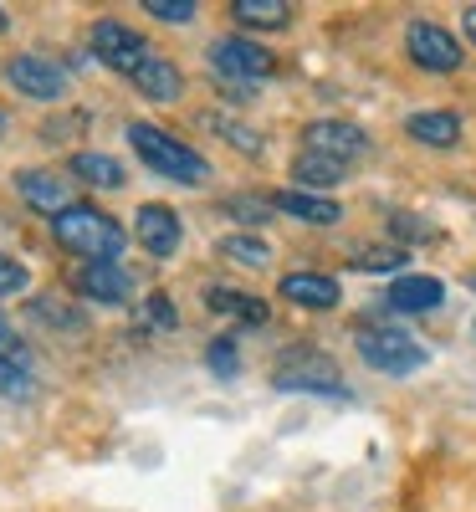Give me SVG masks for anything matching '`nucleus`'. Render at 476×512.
I'll return each instance as SVG.
<instances>
[{
	"label": "nucleus",
	"instance_id": "21",
	"mask_svg": "<svg viewBox=\"0 0 476 512\" xmlns=\"http://www.w3.org/2000/svg\"><path fill=\"white\" fill-rule=\"evenodd\" d=\"M205 303H210L215 313H241L246 323H262V318H267V308L256 303L251 292H231V287H210V292H205Z\"/></svg>",
	"mask_w": 476,
	"mask_h": 512
},
{
	"label": "nucleus",
	"instance_id": "24",
	"mask_svg": "<svg viewBox=\"0 0 476 512\" xmlns=\"http://www.w3.org/2000/svg\"><path fill=\"white\" fill-rule=\"evenodd\" d=\"M0 395H6V400H26L31 395V369L0 359Z\"/></svg>",
	"mask_w": 476,
	"mask_h": 512
},
{
	"label": "nucleus",
	"instance_id": "19",
	"mask_svg": "<svg viewBox=\"0 0 476 512\" xmlns=\"http://www.w3.org/2000/svg\"><path fill=\"white\" fill-rule=\"evenodd\" d=\"M231 16H236L241 26H267V31H277V26L292 21V6H287V0H231Z\"/></svg>",
	"mask_w": 476,
	"mask_h": 512
},
{
	"label": "nucleus",
	"instance_id": "23",
	"mask_svg": "<svg viewBox=\"0 0 476 512\" xmlns=\"http://www.w3.org/2000/svg\"><path fill=\"white\" fill-rule=\"evenodd\" d=\"M359 267L364 272H400L405 267V251L395 246V251H389V246H359Z\"/></svg>",
	"mask_w": 476,
	"mask_h": 512
},
{
	"label": "nucleus",
	"instance_id": "31",
	"mask_svg": "<svg viewBox=\"0 0 476 512\" xmlns=\"http://www.w3.org/2000/svg\"><path fill=\"white\" fill-rule=\"evenodd\" d=\"M389 231H400V236H410V241L430 236V226H420V216H395V221H389Z\"/></svg>",
	"mask_w": 476,
	"mask_h": 512
},
{
	"label": "nucleus",
	"instance_id": "5",
	"mask_svg": "<svg viewBox=\"0 0 476 512\" xmlns=\"http://www.w3.org/2000/svg\"><path fill=\"white\" fill-rule=\"evenodd\" d=\"M6 82H11L16 93L36 98V103H57L67 93V72L52 57H31V52H21V57L6 62Z\"/></svg>",
	"mask_w": 476,
	"mask_h": 512
},
{
	"label": "nucleus",
	"instance_id": "2",
	"mask_svg": "<svg viewBox=\"0 0 476 512\" xmlns=\"http://www.w3.org/2000/svg\"><path fill=\"white\" fill-rule=\"evenodd\" d=\"M52 236L77 251V256H88V262H118V251H123V226L113 216H103L98 205H67L62 216H52Z\"/></svg>",
	"mask_w": 476,
	"mask_h": 512
},
{
	"label": "nucleus",
	"instance_id": "12",
	"mask_svg": "<svg viewBox=\"0 0 476 512\" xmlns=\"http://www.w3.org/2000/svg\"><path fill=\"white\" fill-rule=\"evenodd\" d=\"M384 303L395 313H430V308L446 303V287L436 277H395L384 292Z\"/></svg>",
	"mask_w": 476,
	"mask_h": 512
},
{
	"label": "nucleus",
	"instance_id": "3",
	"mask_svg": "<svg viewBox=\"0 0 476 512\" xmlns=\"http://www.w3.org/2000/svg\"><path fill=\"white\" fill-rule=\"evenodd\" d=\"M88 41H93V52H98V62H103V67L128 72V77H134V72L154 57V52H149V41H144L134 26H123V21H93Z\"/></svg>",
	"mask_w": 476,
	"mask_h": 512
},
{
	"label": "nucleus",
	"instance_id": "32",
	"mask_svg": "<svg viewBox=\"0 0 476 512\" xmlns=\"http://www.w3.org/2000/svg\"><path fill=\"white\" fill-rule=\"evenodd\" d=\"M149 313H154V323H159V328L175 323V313H169V297H164V292H154V297H149Z\"/></svg>",
	"mask_w": 476,
	"mask_h": 512
},
{
	"label": "nucleus",
	"instance_id": "15",
	"mask_svg": "<svg viewBox=\"0 0 476 512\" xmlns=\"http://www.w3.org/2000/svg\"><path fill=\"white\" fill-rule=\"evenodd\" d=\"M134 88H139L149 103H175V98L185 93V77H180V67L169 62V57H149V62L134 72Z\"/></svg>",
	"mask_w": 476,
	"mask_h": 512
},
{
	"label": "nucleus",
	"instance_id": "6",
	"mask_svg": "<svg viewBox=\"0 0 476 512\" xmlns=\"http://www.w3.org/2000/svg\"><path fill=\"white\" fill-rule=\"evenodd\" d=\"M359 354L379 374H415L425 364V349L415 344L410 333H364L359 338Z\"/></svg>",
	"mask_w": 476,
	"mask_h": 512
},
{
	"label": "nucleus",
	"instance_id": "30",
	"mask_svg": "<svg viewBox=\"0 0 476 512\" xmlns=\"http://www.w3.org/2000/svg\"><path fill=\"white\" fill-rule=\"evenodd\" d=\"M0 359H11V364H26V349H21V338L11 333V323L0 318Z\"/></svg>",
	"mask_w": 476,
	"mask_h": 512
},
{
	"label": "nucleus",
	"instance_id": "13",
	"mask_svg": "<svg viewBox=\"0 0 476 512\" xmlns=\"http://www.w3.org/2000/svg\"><path fill=\"white\" fill-rule=\"evenodd\" d=\"M16 190L26 195V205L52 210V216H62V210L72 205L67 180H62V175H52V169H21V175H16Z\"/></svg>",
	"mask_w": 476,
	"mask_h": 512
},
{
	"label": "nucleus",
	"instance_id": "14",
	"mask_svg": "<svg viewBox=\"0 0 476 512\" xmlns=\"http://www.w3.org/2000/svg\"><path fill=\"white\" fill-rule=\"evenodd\" d=\"M405 134L415 144H425V149H456L461 144V118L446 113V108H430V113H415L405 123Z\"/></svg>",
	"mask_w": 476,
	"mask_h": 512
},
{
	"label": "nucleus",
	"instance_id": "7",
	"mask_svg": "<svg viewBox=\"0 0 476 512\" xmlns=\"http://www.w3.org/2000/svg\"><path fill=\"white\" fill-rule=\"evenodd\" d=\"M210 67L221 77L256 82V77L272 72V57H267V47H256V41H246V36H221V41H210Z\"/></svg>",
	"mask_w": 476,
	"mask_h": 512
},
{
	"label": "nucleus",
	"instance_id": "28",
	"mask_svg": "<svg viewBox=\"0 0 476 512\" xmlns=\"http://www.w3.org/2000/svg\"><path fill=\"white\" fill-rule=\"evenodd\" d=\"M210 369H215V374H236V369H241L231 338H215V344H210Z\"/></svg>",
	"mask_w": 476,
	"mask_h": 512
},
{
	"label": "nucleus",
	"instance_id": "18",
	"mask_svg": "<svg viewBox=\"0 0 476 512\" xmlns=\"http://www.w3.org/2000/svg\"><path fill=\"white\" fill-rule=\"evenodd\" d=\"M292 180H297L302 190L323 195V190H333V185L343 180V164H338V159H323V154H297V164H292Z\"/></svg>",
	"mask_w": 476,
	"mask_h": 512
},
{
	"label": "nucleus",
	"instance_id": "33",
	"mask_svg": "<svg viewBox=\"0 0 476 512\" xmlns=\"http://www.w3.org/2000/svg\"><path fill=\"white\" fill-rule=\"evenodd\" d=\"M461 21H466V36H471V47H476V6H466Z\"/></svg>",
	"mask_w": 476,
	"mask_h": 512
},
{
	"label": "nucleus",
	"instance_id": "25",
	"mask_svg": "<svg viewBox=\"0 0 476 512\" xmlns=\"http://www.w3.org/2000/svg\"><path fill=\"white\" fill-rule=\"evenodd\" d=\"M144 11L169 26H185V21H195V0H144Z\"/></svg>",
	"mask_w": 476,
	"mask_h": 512
},
{
	"label": "nucleus",
	"instance_id": "26",
	"mask_svg": "<svg viewBox=\"0 0 476 512\" xmlns=\"http://www.w3.org/2000/svg\"><path fill=\"white\" fill-rule=\"evenodd\" d=\"M36 318H47V323H57V328H82V313L62 308L57 297H36Z\"/></svg>",
	"mask_w": 476,
	"mask_h": 512
},
{
	"label": "nucleus",
	"instance_id": "17",
	"mask_svg": "<svg viewBox=\"0 0 476 512\" xmlns=\"http://www.w3.org/2000/svg\"><path fill=\"white\" fill-rule=\"evenodd\" d=\"M72 175L82 185H93V190H118L123 185V164L113 154H98V149H82L72 154Z\"/></svg>",
	"mask_w": 476,
	"mask_h": 512
},
{
	"label": "nucleus",
	"instance_id": "22",
	"mask_svg": "<svg viewBox=\"0 0 476 512\" xmlns=\"http://www.w3.org/2000/svg\"><path fill=\"white\" fill-rule=\"evenodd\" d=\"M200 123H205V128H215V134H221L226 144H236L241 154H262V134H256V128H246V123H231V118H221V113H205Z\"/></svg>",
	"mask_w": 476,
	"mask_h": 512
},
{
	"label": "nucleus",
	"instance_id": "8",
	"mask_svg": "<svg viewBox=\"0 0 476 512\" xmlns=\"http://www.w3.org/2000/svg\"><path fill=\"white\" fill-rule=\"evenodd\" d=\"M308 154H323V159H338V164H349L359 154H369V139H364V128L354 123H338V118H318L308 123Z\"/></svg>",
	"mask_w": 476,
	"mask_h": 512
},
{
	"label": "nucleus",
	"instance_id": "4",
	"mask_svg": "<svg viewBox=\"0 0 476 512\" xmlns=\"http://www.w3.org/2000/svg\"><path fill=\"white\" fill-rule=\"evenodd\" d=\"M405 52H410V62L425 67V72H456V67L466 62L461 41H456L446 26H436V21H415V26L405 31Z\"/></svg>",
	"mask_w": 476,
	"mask_h": 512
},
{
	"label": "nucleus",
	"instance_id": "20",
	"mask_svg": "<svg viewBox=\"0 0 476 512\" xmlns=\"http://www.w3.org/2000/svg\"><path fill=\"white\" fill-rule=\"evenodd\" d=\"M215 251H221L226 262H236V267H272V246L262 236H221Z\"/></svg>",
	"mask_w": 476,
	"mask_h": 512
},
{
	"label": "nucleus",
	"instance_id": "1",
	"mask_svg": "<svg viewBox=\"0 0 476 512\" xmlns=\"http://www.w3.org/2000/svg\"><path fill=\"white\" fill-rule=\"evenodd\" d=\"M128 144H134V154H139V159L154 169V175L175 180V185L200 190V185L210 180V164H205V154H195L185 139L164 134V128H154V123H128Z\"/></svg>",
	"mask_w": 476,
	"mask_h": 512
},
{
	"label": "nucleus",
	"instance_id": "16",
	"mask_svg": "<svg viewBox=\"0 0 476 512\" xmlns=\"http://www.w3.org/2000/svg\"><path fill=\"white\" fill-rule=\"evenodd\" d=\"M272 205L287 210V216H297V221H308V226H333V221H343L338 200L313 195V190H282V195H272Z\"/></svg>",
	"mask_w": 476,
	"mask_h": 512
},
{
	"label": "nucleus",
	"instance_id": "9",
	"mask_svg": "<svg viewBox=\"0 0 476 512\" xmlns=\"http://www.w3.org/2000/svg\"><path fill=\"white\" fill-rule=\"evenodd\" d=\"M134 236H139V246L149 256H175L180 251V216L169 205H139Z\"/></svg>",
	"mask_w": 476,
	"mask_h": 512
},
{
	"label": "nucleus",
	"instance_id": "27",
	"mask_svg": "<svg viewBox=\"0 0 476 512\" xmlns=\"http://www.w3.org/2000/svg\"><path fill=\"white\" fill-rule=\"evenodd\" d=\"M26 267L21 262H11V256L6 251H0V297H6V292H26Z\"/></svg>",
	"mask_w": 476,
	"mask_h": 512
},
{
	"label": "nucleus",
	"instance_id": "10",
	"mask_svg": "<svg viewBox=\"0 0 476 512\" xmlns=\"http://www.w3.org/2000/svg\"><path fill=\"white\" fill-rule=\"evenodd\" d=\"M282 297L287 303H297V308H313V313H328V308H338V282L328 277V272H287L282 277Z\"/></svg>",
	"mask_w": 476,
	"mask_h": 512
},
{
	"label": "nucleus",
	"instance_id": "34",
	"mask_svg": "<svg viewBox=\"0 0 476 512\" xmlns=\"http://www.w3.org/2000/svg\"><path fill=\"white\" fill-rule=\"evenodd\" d=\"M11 26V16H6V6H0V31H6Z\"/></svg>",
	"mask_w": 476,
	"mask_h": 512
},
{
	"label": "nucleus",
	"instance_id": "29",
	"mask_svg": "<svg viewBox=\"0 0 476 512\" xmlns=\"http://www.w3.org/2000/svg\"><path fill=\"white\" fill-rule=\"evenodd\" d=\"M226 210H231V216H246V221H267V216H272V200H246V195H236V200H226Z\"/></svg>",
	"mask_w": 476,
	"mask_h": 512
},
{
	"label": "nucleus",
	"instance_id": "11",
	"mask_svg": "<svg viewBox=\"0 0 476 512\" xmlns=\"http://www.w3.org/2000/svg\"><path fill=\"white\" fill-rule=\"evenodd\" d=\"M77 292L93 297V303H128L134 277H128L118 262H88V267L77 272Z\"/></svg>",
	"mask_w": 476,
	"mask_h": 512
},
{
	"label": "nucleus",
	"instance_id": "35",
	"mask_svg": "<svg viewBox=\"0 0 476 512\" xmlns=\"http://www.w3.org/2000/svg\"><path fill=\"white\" fill-rule=\"evenodd\" d=\"M0 139H6V113H0Z\"/></svg>",
	"mask_w": 476,
	"mask_h": 512
}]
</instances>
